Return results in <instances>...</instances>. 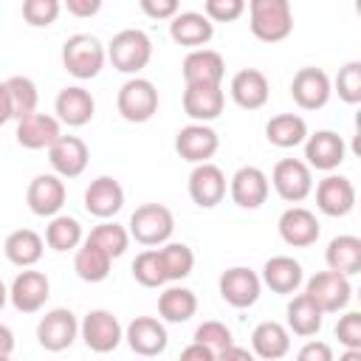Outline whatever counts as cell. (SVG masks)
Listing matches in <instances>:
<instances>
[{
    "label": "cell",
    "mask_w": 361,
    "mask_h": 361,
    "mask_svg": "<svg viewBox=\"0 0 361 361\" xmlns=\"http://www.w3.org/2000/svg\"><path fill=\"white\" fill-rule=\"evenodd\" d=\"M107 62V51L102 45L99 37L93 34H71L62 42V68L73 76V79H93L102 73Z\"/></svg>",
    "instance_id": "3"
},
{
    "label": "cell",
    "mask_w": 361,
    "mask_h": 361,
    "mask_svg": "<svg viewBox=\"0 0 361 361\" xmlns=\"http://www.w3.org/2000/svg\"><path fill=\"white\" fill-rule=\"evenodd\" d=\"M296 361H336L333 355V347L327 341H319V338H310L299 347L296 353Z\"/></svg>",
    "instance_id": "47"
},
{
    "label": "cell",
    "mask_w": 361,
    "mask_h": 361,
    "mask_svg": "<svg viewBox=\"0 0 361 361\" xmlns=\"http://www.w3.org/2000/svg\"><path fill=\"white\" fill-rule=\"evenodd\" d=\"M169 37L172 42L189 51H197V48H206V42L214 37V25L206 20L203 11H178L169 20Z\"/></svg>",
    "instance_id": "28"
},
{
    "label": "cell",
    "mask_w": 361,
    "mask_h": 361,
    "mask_svg": "<svg viewBox=\"0 0 361 361\" xmlns=\"http://www.w3.org/2000/svg\"><path fill=\"white\" fill-rule=\"evenodd\" d=\"M228 96L243 110H259V107L268 104V96H271L268 76L262 71H257V68H243V71H237L231 76Z\"/></svg>",
    "instance_id": "24"
},
{
    "label": "cell",
    "mask_w": 361,
    "mask_h": 361,
    "mask_svg": "<svg viewBox=\"0 0 361 361\" xmlns=\"http://www.w3.org/2000/svg\"><path fill=\"white\" fill-rule=\"evenodd\" d=\"M322 322H324V313L319 310V305L307 293H296L285 307V327L293 336L310 338L322 330Z\"/></svg>",
    "instance_id": "31"
},
{
    "label": "cell",
    "mask_w": 361,
    "mask_h": 361,
    "mask_svg": "<svg viewBox=\"0 0 361 361\" xmlns=\"http://www.w3.org/2000/svg\"><path fill=\"white\" fill-rule=\"evenodd\" d=\"M6 93H8V104H11V118L23 121V118L37 113L39 90H37L34 79H28V76H8L6 79Z\"/></svg>",
    "instance_id": "38"
},
{
    "label": "cell",
    "mask_w": 361,
    "mask_h": 361,
    "mask_svg": "<svg viewBox=\"0 0 361 361\" xmlns=\"http://www.w3.org/2000/svg\"><path fill=\"white\" fill-rule=\"evenodd\" d=\"M180 73H183L186 85H223L226 62H223V56L217 51L197 48V51H189L183 56Z\"/></svg>",
    "instance_id": "27"
},
{
    "label": "cell",
    "mask_w": 361,
    "mask_h": 361,
    "mask_svg": "<svg viewBox=\"0 0 361 361\" xmlns=\"http://www.w3.org/2000/svg\"><path fill=\"white\" fill-rule=\"evenodd\" d=\"M85 234H82V223L71 214H56L48 220L45 226V245L65 254V251H76L82 245Z\"/></svg>",
    "instance_id": "37"
},
{
    "label": "cell",
    "mask_w": 361,
    "mask_h": 361,
    "mask_svg": "<svg viewBox=\"0 0 361 361\" xmlns=\"http://www.w3.org/2000/svg\"><path fill=\"white\" fill-rule=\"evenodd\" d=\"M251 353L262 361H279L290 353V333L279 322H259L251 330Z\"/></svg>",
    "instance_id": "30"
},
{
    "label": "cell",
    "mask_w": 361,
    "mask_h": 361,
    "mask_svg": "<svg viewBox=\"0 0 361 361\" xmlns=\"http://www.w3.org/2000/svg\"><path fill=\"white\" fill-rule=\"evenodd\" d=\"M76 338H79V322L68 307H54L37 322V341L48 353H62Z\"/></svg>",
    "instance_id": "10"
},
{
    "label": "cell",
    "mask_w": 361,
    "mask_h": 361,
    "mask_svg": "<svg viewBox=\"0 0 361 361\" xmlns=\"http://www.w3.org/2000/svg\"><path fill=\"white\" fill-rule=\"evenodd\" d=\"M290 96L302 110H322L330 96H333V85L330 76L322 68H299L290 79Z\"/></svg>",
    "instance_id": "15"
},
{
    "label": "cell",
    "mask_w": 361,
    "mask_h": 361,
    "mask_svg": "<svg viewBox=\"0 0 361 361\" xmlns=\"http://www.w3.org/2000/svg\"><path fill=\"white\" fill-rule=\"evenodd\" d=\"M220 147V135L209 124H186L175 135V152L189 164H209Z\"/></svg>",
    "instance_id": "19"
},
{
    "label": "cell",
    "mask_w": 361,
    "mask_h": 361,
    "mask_svg": "<svg viewBox=\"0 0 361 361\" xmlns=\"http://www.w3.org/2000/svg\"><path fill=\"white\" fill-rule=\"evenodd\" d=\"M265 138H268V144H274L279 149L299 147L307 138V121L299 113H276L265 124Z\"/></svg>",
    "instance_id": "34"
},
{
    "label": "cell",
    "mask_w": 361,
    "mask_h": 361,
    "mask_svg": "<svg viewBox=\"0 0 361 361\" xmlns=\"http://www.w3.org/2000/svg\"><path fill=\"white\" fill-rule=\"evenodd\" d=\"M248 28L259 42H282L293 31V11L288 0H251Z\"/></svg>",
    "instance_id": "1"
},
{
    "label": "cell",
    "mask_w": 361,
    "mask_h": 361,
    "mask_svg": "<svg viewBox=\"0 0 361 361\" xmlns=\"http://www.w3.org/2000/svg\"><path fill=\"white\" fill-rule=\"evenodd\" d=\"M324 262L327 271L341 274V276H355L361 271V240L355 234H338L327 243L324 251Z\"/></svg>",
    "instance_id": "33"
},
{
    "label": "cell",
    "mask_w": 361,
    "mask_h": 361,
    "mask_svg": "<svg viewBox=\"0 0 361 361\" xmlns=\"http://www.w3.org/2000/svg\"><path fill=\"white\" fill-rule=\"evenodd\" d=\"M268 183L285 203H302L313 192V169L302 158H282L274 164Z\"/></svg>",
    "instance_id": "6"
},
{
    "label": "cell",
    "mask_w": 361,
    "mask_h": 361,
    "mask_svg": "<svg viewBox=\"0 0 361 361\" xmlns=\"http://www.w3.org/2000/svg\"><path fill=\"white\" fill-rule=\"evenodd\" d=\"M276 228H279L282 243L290 245V248H310L319 240V234H322L319 217L310 209H305V206H288L279 214Z\"/></svg>",
    "instance_id": "16"
},
{
    "label": "cell",
    "mask_w": 361,
    "mask_h": 361,
    "mask_svg": "<svg viewBox=\"0 0 361 361\" xmlns=\"http://www.w3.org/2000/svg\"><path fill=\"white\" fill-rule=\"evenodd\" d=\"M347 158V144L344 138L336 133V130H316V133H307L305 138V164L310 169H319V172H333L344 164Z\"/></svg>",
    "instance_id": "11"
},
{
    "label": "cell",
    "mask_w": 361,
    "mask_h": 361,
    "mask_svg": "<svg viewBox=\"0 0 361 361\" xmlns=\"http://www.w3.org/2000/svg\"><path fill=\"white\" fill-rule=\"evenodd\" d=\"M17 144L23 149H48L59 135H62V124L56 121V116L48 113H34L23 121H17Z\"/></svg>",
    "instance_id": "29"
},
{
    "label": "cell",
    "mask_w": 361,
    "mask_h": 361,
    "mask_svg": "<svg viewBox=\"0 0 361 361\" xmlns=\"http://www.w3.org/2000/svg\"><path fill=\"white\" fill-rule=\"evenodd\" d=\"M158 254H161V262H164L166 282H180L195 268V251L186 243H164L158 248Z\"/></svg>",
    "instance_id": "40"
},
{
    "label": "cell",
    "mask_w": 361,
    "mask_h": 361,
    "mask_svg": "<svg viewBox=\"0 0 361 361\" xmlns=\"http://www.w3.org/2000/svg\"><path fill=\"white\" fill-rule=\"evenodd\" d=\"M271 183L268 175L259 166H240L231 178H228V195L240 209H259L268 200Z\"/></svg>",
    "instance_id": "23"
},
{
    "label": "cell",
    "mask_w": 361,
    "mask_h": 361,
    "mask_svg": "<svg viewBox=\"0 0 361 361\" xmlns=\"http://www.w3.org/2000/svg\"><path fill=\"white\" fill-rule=\"evenodd\" d=\"M90 161V149L79 135H59L51 147H48V164L54 169L56 178H79L87 169Z\"/></svg>",
    "instance_id": "17"
},
{
    "label": "cell",
    "mask_w": 361,
    "mask_h": 361,
    "mask_svg": "<svg viewBox=\"0 0 361 361\" xmlns=\"http://www.w3.org/2000/svg\"><path fill=\"white\" fill-rule=\"evenodd\" d=\"M336 338L344 350H361V313L358 310H347L344 316H338Z\"/></svg>",
    "instance_id": "45"
},
{
    "label": "cell",
    "mask_w": 361,
    "mask_h": 361,
    "mask_svg": "<svg viewBox=\"0 0 361 361\" xmlns=\"http://www.w3.org/2000/svg\"><path fill=\"white\" fill-rule=\"evenodd\" d=\"M6 302H8V288L3 285V279H0V310L6 307Z\"/></svg>",
    "instance_id": "55"
},
{
    "label": "cell",
    "mask_w": 361,
    "mask_h": 361,
    "mask_svg": "<svg viewBox=\"0 0 361 361\" xmlns=\"http://www.w3.org/2000/svg\"><path fill=\"white\" fill-rule=\"evenodd\" d=\"M316 209L327 217H347L355 209V186L344 175H324L316 183Z\"/></svg>",
    "instance_id": "18"
},
{
    "label": "cell",
    "mask_w": 361,
    "mask_h": 361,
    "mask_svg": "<svg viewBox=\"0 0 361 361\" xmlns=\"http://www.w3.org/2000/svg\"><path fill=\"white\" fill-rule=\"evenodd\" d=\"M330 85H333V93H338L344 104H358L361 102V62L358 59L344 62Z\"/></svg>",
    "instance_id": "42"
},
{
    "label": "cell",
    "mask_w": 361,
    "mask_h": 361,
    "mask_svg": "<svg viewBox=\"0 0 361 361\" xmlns=\"http://www.w3.org/2000/svg\"><path fill=\"white\" fill-rule=\"evenodd\" d=\"M107 62L127 76H138L152 59V39L141 28H124L107 42Z\"/></svg>",
    "instance_id": "2"
},
{
    "label": "cell",
    "mask_w": 361,
    "mask_h": 361,
    "mask_svg": "<svg viewBox=\"0 0 361 361\" xmlns=\"http://www.w3.org/2000/svg\"><path fill=\"white\" fill-rule=\"evenodd\" d=\"M305 293L319 305L322 313H341L353 299V285L341 274L319 271L305 282Z\"/></svg>",
    "instance_id": "8"
},
{
    "label": "cell",
    "mask_w": 361,
    "mask_h": 361,
    "mask_svg": "<svg viewBox=\"0 0 361 361\" xmlns=\"http://www.w3.org/2000/svg\"><path fill=\"white\" fill-rule=\"evenodd\" d=\"M138 6H141V11H144L147 17H152V20H172V17L180 11V6H178L175 0H141Z\"/></svg>",
    "instance_id": "48"
},
{
    "label": "cell",
    "mask_w": 361,
    "mask_h": 361,
    "mask_svg": "<svg viewBox=\"0 0 361 361\" xmlns=\"http://www.w3.org/2000/svg\"><path fill=\"white\" fill-rule=\"evenodd\" d=\"M65 197H68V189H65V180L56 178L54 172H42V175H34L28 189H25V203L31 209V214L37 217H56L65 206Z\"/></svg>",
    "instance_id": "12"
},
{
    "label": "cell",
    "mask_w": 361,
    "mask_h": 361,
    "mask_svg": "<svg viewBox=\"0 0 361 361\" xmlns=\"http://www.w3.org/2000/svg\"><path fill=\"white\" fill-rule=\"evenodd\" d=\"M243 11H245L243 0H206L203 3V14L212 25L214 23H234Z\"/></svg>",
    "instance_id": "46"
},
{
    "label": "cell",
    "mask_w": 361,
    "mask_h": 361,
    "mask_svg": "<svg viewBox=\"0 0 361 361\" xmlns=\"http://www.w3.org/2000/svg\"><path fill=\"white\" fill-rule=\"evenodd\" d=\"M195 313H197V296H195V290H189L183 285H169L158 296V316H161V322L183 324Z\"/></svg>",
    "instance_id": "35"
},
{
    "label": "cell",
    "mask_w": 361,
    "mask_h": 361,
    "mask_svg": "<svg viewBox=\"0 0 361 361\" xmlns=\"http://www.w3.org/2000/svg\"><path fill=\"white\" fill-rule=\"evenodd\" d=\"M133 279L144 288H161L166 285V274H164V262H161V254L158 248H144L141 254H135L133 259Z\"/></svg>",
    "instance_id": "41"
},
{
    "label": "cell",
    "mask_w": 361,
    "mask_h": 361,
    "mask_svg": "<svg viewBox=\"0 0 361 361\" xmlns=\"http://www.w3.org/2000/svg\"><path fill=\"white\" fill-rule=\"evenodd\" d=\"M192 341H197V344L209 347L214 355H220L223 350H228V347L234 344V336H231V330H228L223 322L209 319V322H203V324H197V327H195Z\"/></svg>",
    "instance_id": "43"
},
{
    "label": "cell",
    "mask_w": 361,
    "mask_h": 361,
    "mask_svg": "<svg viewBox=\"0 0 361 361\" xmlns=\"http://www.w3.org/2000/svg\"><path fill=\"white\" fill-rule=\"evenodd\" d=\"M180 102L192 124H209L223 113L226 93H223V85H186Z\"/></svg>",
    "instance_id": "22"
},
{
    "label": "cell",
    "mask_w": 361,
    "mask_h": 361,
    "mask_svg": "<svg viewBox=\"0 0 361 361\" xmlns=\"http://www.w3.org/2000/svg\"><path fill=\"white\" fill-rule=\"evenodd\" d=\"M82 200H85L87 214H93L99 220H113L124 209V186L110 175H99L90 180Z\"/></svg>",
    "instance_id": "21"
},
{
    "label": "cell",
    "mask_w": 361,
    "mask_h": 361,
    "mask_svg": "<svg viewBox=\"0 0 361 361\" xmlns=\"http://www.w3.org/2000/svg\"><path fill=\"white\" fill-rule=\"evenodd\" d=\"M338 361H361V350H344L338 355Z\"/></svg>",
    "instance_id": "54"
},
{
    "label": "cell",
    "mask_w": 361,
    "mask_h": 361,
    "mask_svg": "<svg viewBox=\"0 0 361 361\" xmlns=\"http://www.w3.org/2000/svg\"><path fill=\"white\" fill-rule=\"evenodd\" d=\"M0 361H14V358L11 355H0Z\"/></svg>",
    "instance_id": "56"
},
{
    "label": "cell",
    "mask_w": 361,
    "mask_h": 361,
    "mask_svg": "<svg viewBox=\"0 0 361 361\" xmlns=\"http://www.w3.org/2000/svg\"><path fill=\"white\" fill-rule=\"evenodd\" d=\"M65 8H68V14L85 20V17H93L102 11V0H65Z\"/></svg>",
    "instance_id": "49"
},
{
    "label": "cell",
    "mask_w": 361,
    "mask_h": 361,
    "mask_svg": "<svg viewBox=\"0 0 361 361\" xmlns=\"http://www.w3.org/2000/svg\"><path fill=\"white\" fill-rule=\"evenodd\" d=\"M54 113L59 124L68 127H85L90 124L93 113H96V102L90 96V90H85L82 85H68L56 93L54 99Z\"/></svg>",
    "instance_id": "25"
},
{
    "label": "cell",
    "mask_w": 361,
    "mask_h": 361,
    "mask_svg": "<svg viewBox=\"0 0 361 361\" xmlns=\"http://www.w3.org/2000/svg\"><path fill=\"white\" fill-rule=\"evenodd\" d=\"M124 341L127 347L141 355V358H155L166 350L169 344V336H166V327L161 319L155 316H135L127 327H124Z\"/></svg>",
    "instance_id": "14"
},
{
    "label": "cell",
    "mask_w": 361,
    "mask_h": 361,
    "mask_svg": "<svg viewBox=\"0 0 361 361\" xmlns=\"http://www.w3.org/2000/svg\"><path fill=\"white\" fill-rule=\"evenodd\" d=\"M59 11H62L59 0H25L23 3V20L31 28H48L51 23H56Z\"/></svg>",
    "instance_id": "44"
},
{
    "label": "cell",
    "mask_w": 361,
    "mask_h": 361,
    "mask_svg": "<svg viewBox=\"0 0 361 361\" xmlns=\"http://www.w3.org/2000/svg\"><path fill=\"white\" fill-rule=\"evenodd\" d=\"M172 231H175V217L164 203H141L127 223L130 240L149 248H161L164 243H169Z\"/></svg>",
    "instance_id": "4"
},
{
    "label": "cell",
    "mask_w": 361,
    "mask_h": 361,
    "mask_svg": "<svg viewBox=\"0 0 361 361\" xmlns=\"http://www.w3.org/2000/svg\"><path fill=\"white\" fill-rule=\"evenodd\" d=\"M116 110L130 124H144L158 113V87L144 76H130L116 96Z\"/></svg>",
    "instance_id": "5"
},
{
    "label": "cell",
    "mask_w": 361,
    "mask_h": 361,
    "mask_svg": "<svg viewBox=\"0 0 361 361\" xmlns=\"http://www.w3.org/2000/svg\"><path fill=\"white\" fill-rule=\"evenodd\" d=\"M178 361H217V355H214L209 347H203V344L192 341V344H186V347L180 350Z\"/></svg>",
    "instance_id": "50"
},
{
    "label": "cell",
    "mask_w": 361,
    "mask_h": 361,
    "mask_svg": "<svg viewBox=\"0 0 361 361\" xmlns=\"http://www.w3.org/2000/svg\"><path fill=\"white\" fill-rule=\"evenodd\" d=\"M259 282L265 288H271L274 293H282V296H293L302 282H305V271H302V262L288 257V254H276L271 259H265L262 265V274H259Z\"/></svg>",
    "instance_id": "26"
},
{
    "label": "cell",
    "mask_w": 361,
    "mask_h": 361,
    "mask_svg": "<svg viewBox=\"0 0 361 361\" xmlns=\"http://www.w3.org/2000/svg\"><path fill=\"white\" fill-rule=\"evenodd\" d=\"M226 189H228L226 172L212 161L209 164H197L189 172V197L200 209H214L217 203H223Z\"/></svg>",
    "instance_id": "20"
},
{
    "label": "cell",
    "mask_w": 361,
    "mask_h": 361,
    "mask_svg": "<svg viewBox=\"0 0 361 361\" xmlns=\"http://www.w3.org/2000/svg\"><path fill=\"white\" fill-rule=\"evenodd\" d=\"M217 290L223 296L226 305L237 307V310H245V307H254L259 293H262V282H259V274L245 268V265H234V268H226L217 279Z\"/></svg>",
    "instance_id": "9"
},
{
    "label": "cell",
    "mask_w": 361,
    "mask_h": 361,
    "mask_svg": "<svg viewBox=\"0 0 361 361\" xmlns=\"http://www.w3.org/2000/svg\"><path fill=\"white\" fill-rule=\"evenodd\" d=\"M85 240H90L93 245H99L110 259L124 257V251H127V245H130V234H127V228L118 226L116 220H102L99 226L90 228V234H87Z\"/></svg>",
    "instance_id": "39"
},
{
    "label": "cell",
    "mask_w": 361,
    "mask_h": 361,
    "mask_svg": "<svg viewBox=\"0 0 361 361\" xmlns=\"http://www.w3.org/2000/svg\"><path fill=\"white\" fill-rule=\"evenodd\" d=\"M42 251H45V240L34 228H14L3 243L6 259L17 268H34L42 259Z\"/></svg>",
    "instance_id": "32"
},
{
    "label": "cell",
    "mask_w": 361,
    "mask_h": 361,
    "mask_svg": "<svg viewBox=\"0 0 361 361\" xmlns=\"http://www.w3.org/2000/svg\"><path fill=\"white\" fill-rule=\"evenodd\" d=\"M11 350H14V333L11 327L0 324V355H11Z\"/></svg>",
    "instance_id": "52"
},
{
    "label": "cell",
    "mask_w": 361,
    "mask_h": 361,
    "mask_svg": "<svg viewBox=\"0 0 361 361\" xmlns=\"http://www.w3.org/2000/svg\"><path fill=\"white\" fill-rule=\"evenodd\" d=\"M11 121V104H8V93H6V82H0V127Z\"/></svg>",
    "instance_id": "53"
},
{
    "label": "cell",
    "mask_w": 361,
    "mask_h": 361,
    "mask_svg": "<svg viewBox=\"0 0 361 361\" xmlns=\"http://www.w3.org/2000/svg\"><path fill=\"white\" fill-rule=\"evenodd\" d=\"M110 265H113V259L99 245H93L90 240H82V245L73 254V271H76V276L82 282H90V285L104 282L110 276Z\"/></svg>",
    "instance_id": "36"
},
{
    "label": "cell",
    "mask_w": 361,
    "mask_h": 361,
    "mask_svg": "<svg viewBox=\"0 0 361 361\" xmlns=\"http://www.w3.org/2000/svg\"><path fill=\"white\" fill-rule=\"evenodd\" d=\"M51 296V282L42 271L23 268L8 285V302L17 313H39Z\"/></svg>",
    "instance_id": "13"
},
{
    "label": "cell",
    "mask_w": 361,
    "mask_h": 361,
    "mask_svg": "<svg viewBox=\"0 0 361 361\" xmlns=\"http://www.w3.org/2000/svg\"><path fill=\"white\" fill-rule=\"evenodd\" d=\"M79 338L85 341V347L90 353L104 355V353H113L121 344L124 327H121V322L110 310L96 307V310H87L85 319L79 322Z\"/></svg>",
    "instance_id": "7"
},
{
    "label": "cell",
    "mask_w": 361,
    "mask_h": 361,
    "mask_svg": "<svg viewBox=\"0 0 361 361\" xmlns=\"http://www.w3.org/2000/svg\"><path fill=\"white\" fill-rule=\"evenodd\" d=\"M217 361H257V358H254V353H251V350L231 344L228 350H223V353L217 355Z\"/></svg>",
    "instance_id": "51"
}]
</instances>
